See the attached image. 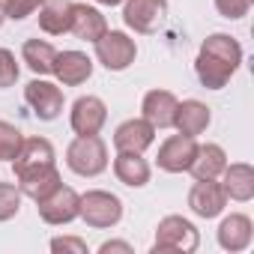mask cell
I'll use <instances>...</instances> for the list:
<instances>
[{"instance_id": "11", "label": "cell", "mask_w": 254, "mask_h": 254, "mask_svg": "<svg viewBox=\"0 0 254 254\" xmlns=\"http://www.w3.org/2000/svg\"><path fill=\"white\" fill-rule=\"evenodd\" d=\"M227 206V194L218 180H194L189 191V209L197 218H218Z\"/></svg>"}, {"instance_id": "20", "label": "cell", "mask_w": 254, "mask_h": 254, "mask_svg": "<svg viewBox=\"0 0 254 254\" xmlns=\"http://www.w3.org/2000/svg\"><path fill=\"white\" fill-rule=\"evenodd\" d=\"M105 30H108V21H105V15H102L96 6L72 3V24H69V33H72L75 39L96 42Z\"/></svg>"}, {"instance_id": "10", "label": "cell", "mask_w": 254, "mask_h": 254, "mask_svg": "<svg viewBox=\"0 0 254 254\" xmlns=\"http://www.w3.org/2000/svg\"><path fill=\"white\" fill-rule=\"evenodd\" d=\"M194 153H197V141L189 138V135H171L162 147H159V156H156V165L165 171V174H186L194 162Z\"/></svg>"}, {"instance_id": "28", "label": "cell", "mask_w": 254, "mask_h": 254, "mask_svg": "<svg viewBox=\"0 0 254 254\" xmlns=\"http://www.w3.org/2000/svg\"><path fill=\"white\" fill-rule=\"evenodd\" d=\"M18 63H15V54L9 48H0V90H6L18 81Z\"/></svg>"}, {"instance_id": "25", "label": "cell", "mask_w": 254, "mask_h": 254, "mask_svg": "<svg viewBox=\"0 0 254 254\" xmlns=\"http://www.w3.org/2000/svg\"><path fill=\"white\" fill-rule=\"evenodd\" d=\"M21 141H24V135L18 126L0 120V162H12L21 150Z\"/></svg>"}, {"instance_id": "5", "label": "cell", "mask_w": 254, "mask_h": 254, "mask_svg": "<svg viewBox=\"0 0 254 254\" xmlns=\"http://www.w3.org/2000/svg\"><path fill=\"white\" fill-rule=\"evenodd\" d=\"M78 218H84L90 227L96 230H108V227H117L123 221V200L105 189H93L87 194H81V209H78Z\"/></svg>"}, {"instance_id": "3", "label": "cell", "mask_w": 254, "mask_h": 254, "mask_svg": "<svg viewBox=\"0 0 254 254\" xmlns=\"http://www.w3.org/2000/svg\"><path fill=\"white\" fill-rule=\"evenodd\" d=\"M66 165L78 177H99L108 171V144L99 135H78L66 147Z\"/></svg>"}, {"instance_id": "32", "label": "cell", "mask_w": 254, "mask_h": 254, "mask_svg": "<svg viewBox=\"0 0 254 254\" xmlns=\"http://www.w3.org/2000/svg\"><path fill=\"white\" fill-rule=\"evenodd\" d=\"M96 3H99V6H120L123 0H96Z\"/></svg>"}, {"instance_id": "17", "label": "cell", "mask_w": 254, "mask_h": 254, "mask_svg": "<svg viewBox=\"0 0 254 254\" xmlns=\"http://www.w3.org/2000/svg\"><path fill=\"white\" fill-rule=\"evenodd\" d=\"M114 177L129 186V189H144L153 177V168L150 162L144 159V153H126V150H117V159H114Z\"/></svg>"}, {"instance_id": "24", "label": "cell", "mask_w": 254, "mask_h": 254, "mask_svg": "<svg viewBox=\"0 0 254 254\" xmlns=\"http://www.w3.org/2000/svg\"><path fill=\"white\" fill-rule=\"evenodd\" d=\"M54 57H57V48L45 39H27L21 45V60L27 63V69L33 75H51Z\"/></svg>"}, {"instance_id": "13", "label": "cell", "mask_w": 254, "mask_h": 254, "mask_svg": "<svg viewBox=\"0 0 254 254\" xmlns=\"http://www.w3.org/2000/svg\"><path fill=\"white\" fill-rule=\"evenodd\" d=\"M156 144V129L144 120V117H135V120H126L117 126L114 132V147L117 150H126V153H144Z\"/></svg>"}, {"instance_id": "16", "label": "cell", "mask_w": 254, "mask_h": 254, "mask_svg": "<svg viewBox=\"0 0 254 254\" xmlns=\"http://www.w3.org/2000/svg\"><path fill=\"white\" fill-rule=\"evenodd\" d=\"M177 96L171 90H150L141 102V117L153 126V129H171L174 126V111H177Z\"/></svg>"}, {"instance_id": "7", "label": "cell", "mask_w": 254, "mask_h": 254, "mask_svg": "<svg viewBox=\"0 0 254 254\" xmlns=\"http://www.w3.org/2000/svg\"><path fill=\"white\" fill-rule=\"evenodd\" d=\"M168 15V0H123V21L135 33H156Z\"/></svg>"}, {"instance_id": "6", "label": "cell", "mask_w": 254, "mask_h": 254, "mask_svg": "<svg viewBox=\"0 0 254 254\" xmlns=\"http://www.w3.org/2000/svg\"><path fill=\"white\" fill-rule=\"evenodd\" d=\"M39 218L45 221V224H51V227H63V224H69V221H75L78 218V209H81V194L75 191V189H69V186H57L48 197H42L39 200Z\"/></svg>"}, {"instance_id": "22", "label": "cell", "mask_w": 254, "mask_h": 254, "mask_svg": "<svg viewBox=\"0 0 254 254\" xmlns=\"http://www.w3.org/2000/svg\"><path fill=\"white\" fill-rule=\"evenodd\" d=\"M224 168H227V153L218 144H197L194 162L189 168L194 180H218Z\"/></svg>"}, {"instance_id": "4", "label": "cell", "mask_w": 254, "mask_h": 254, "mask_svg": "<svg viewBox=\"0 0 254 254\" xmlns=\"http://www.w3.org/2000/svg\"><path fill=\"white\" fill-rule=\"evenodd\" d=\"M96 60L108 69V72H126L135 57H138V45L129 33H123V30H105L96 42Z\"/></svg>"}, {"instance_id": "12", "label": "cell", "mask_w": 254, "mask_h": 254, "mask_svg": "<svg viewBox=\"0 0 254 254\" xmlns=\"http://www.w3.org/2000/svg\"><path fill=\"white\" fill-rule=\"evenodd\" d=\"M212 123V111L209 105L197 102V99H186V102H177V111H174V126L180 135H189V138H197L209 129Z\"/></svg>"}, {"instance_id": "18", "label": "cell", "mask_w": 254, "mask_h": 254, "mask_svg": "<svg viewBox=\"0 0 254 254\" xmlns=\"http://www.w3.org/2000/svg\"><path fill=\"white\" fill-rule=\"evenodd\" d=\"M15 180H18L21 194L39 203L42 197H48L60 186V171H57V165H42V168H30V171L18 174Z\"/></svg>"}, {"instance_id": "9", "label": "cell", "mask_w": 254, "mask_h": 254, "mask_svg": "<svg viewBox=\"0 0 254 254\" xmlns=\"http://www.w3.org/2000/svg\"><path fill=\"white\" fill-rule=\"evenodd\" d=\"M108 123V105L99 96H78L69 111V126L75 135H99Z\"/></svg>"}, {"instance_id": "29", "label": "cell", "mask_w": 254, "mask_h": 254, "mask_svg": "<svg viewBox=\"0 0 254 254\" xmlns=\"http://www.w3.org/2000/svg\"><path fill=\"white\" fill-rule=\"evenodd\" d=\"M212 3H215L218 15H221V18H230V21L245 18L248 9H251V0H212Z\"/></svg>"}, {"instance_id": "21", "label": "cell", "mask_w": 254, "mask_h": 254, "mask_svg": "<svg viewBox=\"0 0 254 254\" xmlns=\"http://www.w3.org/2000/svg\"><path fill=\"white\" fill-rule=\"evenodd\" d=\"M42 165H54V144L48 138H24L18 156L12 159L15 177L30 168H42Z\"/></svg>"}, {"instance_id": "30", "label": "cell", "mask_w": 254, "mask_h": 254, "mask_svg": "<svg viewBox=\"0 0 254 254\" xmlns=\"http://www.w3.org/2000/svg\"><path fill=\"white\" fill-rule=\"evenodd\" d=\"M51 251L54 254H87V242L78 236H54L51 239Z\"/></svg>"}, {"instance_id": "23", "label": "cell", "mask_w": 254, "mask_h": 254, "mask_svg": "<svg viewBox=\"0 0 254 254\" xmlns=\"http://www.w3.org/2000/svg\"><path fill=\"white\" fill-rule=\"evenodd\" d=\"M69 24H72V0H45L39 6V27L48 36L69 33Z\"/></svg>"}, {"instance_id": "33", "label": "cell", "mask_w": 254, "mask_h": 254, "mask_svg": "<svg viewBox=\"0 0 254 254\" xmlns=\"http://www.w3.org/2000/svg\"><path fill=\"white\" fill-rule=\"evenodd\" d=\"M3 21H6V9H3V0H0V27H3Z\"/></svg>"}, {"instance_id": "27", "label": "cell", "mask_w": 254, "mask_h": 254, "mask_svg": "<svg viewBox=\"0 0 254 254\" xmlns=\"http://www.w3.org/2000/svg\"><path fill=\"white\" fill-rule=\"evenodd\" d=\"M42 3H45V0H3V9H6V18L24 21V18H30L33 12H39Z\"/></svg>"}, {"instance_id": "15", "label": "cell", "mask_w": 254, "mask_h": 254, "mask_svg": "<svg viewBox=\"0 0 254 254\" xmlns=\"http://www.w3.org/2000/svg\"><path fill=\"white\" fill-rule=\"evenodd\" d=\"M215 236H218V245H221L224 251L236 254V251H245V248L251 245V239H254V224H251V218H248L245 212H230V215L221 218Z\"/></svg>"}, {"instance_id": "14", "label": "cell", "mask_w": 254, "mask_h": 254, "mask_svg": "<svg viewBox=\"0 0 254 254\" xmlns=\"http://www.w3.org/2000/svg\"><path fill=\"white\" fill-rule=\"evenodd\" d=\"M51 75H57L63 87H81L93 75V60L84 51H57Z\"/></svg>"}, {"instance_id": "2", "label": "cell", "mask_w": 254, "mask_h": 254, "mask_svg": "<svg viewBox=\"0 0 254 254\" xmlns=\"http://www.w3.org/2000/svg\"><path fill=\"white\" fill-rule=\"evenodd\" d=\"M200 245L197 227L183 215H165L156 227L153 254H191Z\"/></svg>"}, {"instance_id": "1", "label": "cell", "mask_w": 254, "mask_h": 254, "mask_svg": "<svg viewBox=\"0 0 254 254\" xmlns=\"http://www.w3.org/2000/svg\"><path fill=\"white\" fill-rule=\"evenodd\" d=\"M239 66H242V45L230 33H209L200 42L194 75L206 90H221L227 87V81L236 75Z\"/></svg>"}, {"instance_id": "8", "label": "cell", "mask_w": 254, "mask_h": 254, "mask_svg": "<svg viewBox=\"0 0 254 254\" xmlns=\"http://www.w3.org/2000/svg\"><path fill=\"white\" fill-rule=\"evenodd\" d=\"M24 102L33 108V114L42 120V123H51L63 114V90L51 81H45L42 75L33 78L27 87H24Z\"/></svg>"}, {"instance_id": "26", "label": "cell", "mask_w": 254, "mask_h": 254, "mask_svg": "<svg viewBox=\"0 0 254 254\" xmlns=\"http://www.w3.org/2000/svg\"><path fill=\"white\" fill-rule=\"evenodd\" d=\"M21 189L15 183H0V224L12 221L21 212Z\"/></svg>"}, {"instance_id": "31", "label": "cell", "mask_w": 254, "mask_h": 254, "mask_svg": "<svg viewBox=\"0 0 254 254\" xmlns=\"http://www.w3.org/2000/svg\"><path fill=\"white\" fill-rule=\"evenodd\" d=\"M111 251H123V254H132L135 248L129 242H123V239H111V242H102L99 245V254H111Z\"/></svg>"}, {"instance_id": "19", "label": "cell", "mask_w": 254, "mask_h": 254, "mask_svg": "<svg viewBox=\"0 0 254 254\" xmlns=\"http://www.w3.org/2000/svg\"><path fill=\"white\" fill-rule=\"evenodd\" d=\"M218 180H221V189H224L227 200L245 203V200L254 197V168H251L248 162H233V165H227Z\"/></svg>"}]
</instances>
